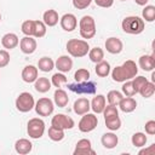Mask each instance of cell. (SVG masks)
Masks as SVG:
<instances>
[{"label":"cell","instance_id":"obj_32","mask_svg":"<svg viewBox=\"0 0 155 155\" xmlns=\"http://www.w3.org/2000/svg\"><path fill=\"white\" fill-rule=\"evenodd\" d=\"M143 98H150V97H153V94L155 93V82H153V81H147L143 86H142V88L139 90V92H138Z\"/></svg>","mask_w":155,"mask_h":155},{"label":"cell","instance_id":"obj_45","mask_svg":"<svg viewBox=\"0 0 155 155\" xmlns=\"http://www.w3.org/2000/svg\"><path fill=\"white\" fill-rule=\"evenodd\" d=\"M145 133L149 134V136H154L155 134V121L154 120H149L145 122Z\"/></svg>","mask_w":155,"mask_h":155},{"label":"cell","instance_id":"obj_47","mask_svg":"<svg viewBox=\"0 0 155 155\" xmlns=\"http://www.w3.org/2000/svg\"><path fill=\"white\" fill-rule=\"evenodd\" d=\"M139 155H155V144H151L149 148H145V149H142L138 151Z\"/></svg>","mask_w":155,"mask_h":155},{"label":"cell","instance_id":"obj_13","mask_svg":"<svg viewBox=\"0 0 155 155\" xmlns=\"http://www.w3.org/2000/svg\"><path fill=\"white\" fill-rule=\"evenodd\" d=\"M36 40L33 36H24L19 41V48L24 54H31L36 51Z\"/></svg>","mask_w":155,"mask_h":155},{"label":"cell","instance_id":"obj_4","mask_svg":"<svg viewBox=\"0 0 155 155\" xmlns=\"http://www.w3.org/2000/svg\"><path fill=\"white\" fill-rule=\"evenodd\" d=\"M79 31L82 39H92L96 35V21L92 16H82L79 22Z\"/></svg>","mask_w":155,"mask_h":155},{"label":"cell","instance_id":"obj_44","mask_svg":"<svg viewBox=\"0 0 155 155\" xmlns=\"http://www.w3.org/2000/svg\"><path fill=\"white\" fill-rule=\"evenodd\" d=\"M92 0H73V6L78 10H85L91 5Z\"/></svg>","mask_w":155,"mask_h":155},{"label":"cell","instance_id":"obj_39","mask_svg":"<svg viewBox=\"0 0 155 155\" xmlns=\"http://www.w3.org/2000/svg\"><path fill=\"white\" fill-rule=\"evenodd\" d=\"M90 76H91L90 71H88L87 69H85V68H80V69H78V70L74 73V79H75L76 82L87 81V80H90Z\"/></svg>","mask_w":155,"mask_h":155},{"label":"cell","instance_id":"obj_34","mask_svg":"<svg viewBox=\"0 0 155 155\" xmlns=\"http://www.w3.org/2000/svg\"><path fill=\"white\" fill-rule=\"evenodd\" d=\"M142 18L145 22H154L155 21V6L154 5H145L142 11Z\"/></svg>","mask_w":155,"mask_h":155},{"label":"cell","instance_id":"obj_43","mask_svg":"<svg viewBox=\"0 0 155 155\" xmlns=\"http://www.w3.org/2000/svg\"><path fill=\"white\" fill-rule=\"evenodd\" d=\"M10 63V53L7 50H0V68H5Z\"/></svg>","mask_w":155,"mask_h":155},{"label":"cell","instance_id":"obj_19","mask_svg":"<svg viewBox=\"0 0 155 155\" xmlns=\"http://www.w3.org/2000/svg\"><path fill=\"white\" fill-rule=\"evenodd\" d=\"M139 67L145 71H153L155 68V54H143L138 59Z\"/></svg>","mask_w":155,"mask_h":155},{"label":"cell","instance_id":"obj_18","mask_svg":"<svg viewBox=\"0 0 155 155\" xmlns=\"http://www.w3.org/2000/svg\"><path fill=\"white\" fill-rule=\"evenodd\" d=\"M91 104V110L94 113V114H102L105 105H107V99H105V96L103 94H97L92 98V101L90 102Z\"/></svg>","mask_w":155,"mask_h":155},{"label":"cell","instance_id":"obj_9","mask_svg":"<svg viewBox=\"0 0 155 155\" xmlns=\"http://www.w3.org/2000/svg\"><path fill=\"white\" fill-rule=\"evenodd\" d=\"M34 109L39 116H50L54 110V103L52 99L47 97H42L38 102H35Z\"/></svg>","mask_w":155,"mask_h":155},{"label":"cell","instance_id":"obj_33","mask_svg":"<svg viewBox=\"0 0 155 155\" xmlns=\"http://www.w3.org/2000/svg\"><path fill=\"white\" fill-rule=\"evenodd\" d=\"M104 122H105L107 128H109L110 131H117L121 127V119L119 117V115L105 117L104 119Z\"/></svg>","mask_w":155,"mask_h":155},{"label":"cell","instance_id":"obj_51","mask_svg":"<svg viewBox=\"0 0 155 155\" xmlns=\"http://www.w3.org/2000/svg\"><path fill=\"white\" fill-rule=\"evenodd\" d=\"M120 1H126V0H120Z\"/></svg>","mask_w":155,"mask_h":155},{"label":"cell","instance_id":"obj_40","mask_svg":"<svg viewBox=\"0 0 155 155\" xmlns=\"http://www.w3.org/2000/svg\"><path fill=\"white\" fill-rule=\"evenodd\" d=\"M121 90H122V94L126 96V97H133L134 94H137L136 91H134V88H133V85H132V81L131 80L125 81L122 84Z\"/></svg>","mask_w":155,"mask_h":155},{"label":"cell","instance_id":"obj_29","mask_svg":"<svg viewBox=\"0 0 155 155\" xmlns=\"http://www.w3.org/2000/svg\"><path fill=\"white\" fill-rule=\"evenodd\" d=\"M47 133H48V138H50L51 140H53V142H61V140H63L64 137H65V134H64V130L58 128V127L52 126V125L50 126Z\"/></svg>","mask_w":155,"mask_h":155},{"label":"cell","instance_id":"obj_26","mask_svg":"<svg viewBox=\"0 0 155 155\" xmlns=\"http://www.w3.org/2000/svg\"><path fill=\"white\" fill-rule=\"evenodd\" d=\"M51 80H48L47 78H38L35 81H34V88L36 90V92L39 93H46L51 90Z\"/></svg>","mask_w":155,"mask_h":155},{"label":"cell","instance_id":"obj_38","mask_svg":"<svg viewBox=\"0 0 155 155\" xmlns=\"http://www.w3.org/2000/svg\"><path fill=\"white\" fill-rule=\"evenodd\" d=\"M21 30L25 36H33L34 38V19H27L22 23Z\"/></svg>","mask_w":155,"mask_h":155},{"label":"cell","instance_id":"obj_14","mask_svg":"<svg viewBox=\"0 0 155 155\" xmlns=\"http://www.w3.org/2000/svg\"><path fill=\"white\" fill-rule=\"evenodd\" d=\"M104 46H105L107 51H108L109 53H111V54H119V53L124 50V44H122V41H121L119 38H114V36L108 38V39L105 40Z\"/></svg>","mask_w":155,"mask_h":155},{"label":"cell","instance_id":"obj_30","mask_svg":"<svg viewBox=\"0 0 155 155\" xmlns=\"http://www.w3.org/2000/svg\"><path fill=\"white\" fill-rule=\"evenodd\" d=\"M47 31V27L42 21L39 19H34V38L35 39H40L44 38L46 35Z\"/></svg>","mask_w":155,"mask_h":155},{"label":"cell","instance_id":"obj_8","mask_svg":"<svg viewBox=\"0 0 155 155\" xmlns=\"http://www.w3.org/2000/svg\"><path fill=\"white\" fill-rule=\"evenodd\" d=\"M81 116L82 117L80 119V121L78 124V128L80 130V132H82V133L92 132L98 125V117L96 116V114L94 113H86Z\"/></svg>","mask_w":155,"mask_h":155},{"label":"cell","instance_id":"obj_31","mask_svg":"<svg viewBox=\"0 0 155 155\" xmlns=\"http://www.w3.org/2000/svg\"><path fill=\"white\" fill-rule=\"evenodd\" d=\"M87 54H88L90 61L93 62V63H98V62L104 59V51L101 47H98V46H96L93 48H90Z\"/></svg>","mask_w":155,"mask_h":155},{"label":"cell","instance_id":"obj_37","mask_svg":"<svg viewBox=\"0 0 155 155\" xmlns=\"http://www.w3.org/2000/svg\"><path fill=\"white\" fill-rule=\"evenodd\" d=\"M51 84H52L54 87L59 88V87H62L63 85L67 84V76L64 75V73L58 71V73H56V74L52 75V78H51Z\"/></svg>","mask_w":155,"mask_h":155},{"label":"cell","instance_id":"obj_11","mask_svg":"<svg viewBox=\"0 0 155 155\" xmlns=\"http://www.w3.org/2000/svg\"><path fill=\"white\" fill-rule=\"evenodd\" d=\"M59 24H61V27H62V29L64 31L70 33V31L76 29V27H78V18L73 13H64L59 18Z\"/></svg>","mask_w":155,"mask_h":155},{"label":"cell","instance_id":"obj_16","mask_svg":"<svg viewBox=\"0 0 155 155\" xmlns=\"http://www.w3.org/2000/svg\"><path fill=\"white\" fill-rule=\"evenodd\" d=\"M90 109H91V104L86 97H80L74 102L73 110L76 115H84V114L88 113Z\"/></svg>","mask_w":155,"mask_h":155},{"label":"cell","instance_id":"obj_2","mask_svg":"<svg viewBox=\"0 0 155 155\" xmlns=\"http://www.w3.org/2000/svg\"><path fill=\"white\" fill-rule=\"evenodd\" d=\"M121 28L127 34L138 35V34L143 33V30L145 28V22L143 21V18H140L138 16H127L122 19Z\"/></svg>","mask_w":155,"mask_h":155},{"label":"cell","instance_id":"obj_49","mask_svg":"<svg viewBox=\"0 0 155 155\" xmlns=\"http://www.w3.org/2000/svg\"><path fill=\"white\" fill-rule=\"evenodd\" d=\"M151 81H153V82L155 81V73H154V71L151 73Z\"/></svg>","mask_w":155,"mask_h":155},{"label":"cell","instance_id":"obj_46","mask_svg":"<svg viewBox=\"0 0 155 155\" xmlns=\"http://www.w3.org/2000/svg\"><path fill=\"white\" fill-rule=\"evenodd\" d=\"M94 4L103 8H109L114 5V0H93Z\"/></svg>","mask_w":155,"mask_h":155},{"label":"cell","instance_id":"obj_6","mask_svg":"<svg viewBox=\"0 0 155 155\" xmlns=\"http://www.w3.org/2000/svg\"><path fill=\"white\" fill-rule=\"evenodd\" d=\"M15 105H16V109L18 111H21V113H28L31 109H34L35 99H34V97H33L31 93H29V92H22L16 98Z\"/></svg>","mask_w":155,"mask_h":155},{"label":"cell","instance_id":"obj_22","mask_svg":"<svg viewBox=\"0 0 155 155\" xmlns=\"http://www.w3.org/2000/svg\"><path fill=\"white\" fill-rule=\"evenodd\" d=\"M42 22L46 24V27H54L59 22V16L56 10H46L42 15Z\"/></svg>","mask_w":155,"mask_h":155},{"label":"cell","instance_id":"obj_21","mask_svg":"<svg viewBox=\"0 0 155 155\" xmlns=\"http://www.w3.org/2000/svg\"><path fill=\"white\" fill-rule=\"evenodd\" d=\"M31 149H33V144L27 138H21L18 140H16V143H15V150L19 155L29 154L31 151Z\"/></svg>","mask_w":155,"mask_h":155},{"label":"cell","instance_id":"obj_20","mask_svg":"<svg viewBox=\"0 0 155 155\" xmlns=\"http://www.w3.org/2000/svg\"><path fill=\"white\" fill-rule=\"evenodd\" d=\"M19 44V39L15 33H6L1 38V45L5 50H12L17 47Z\"/></svg>","mask_w":155,"mask_h":155},{"label":"cell","instance_id":"obj_42","mask_svg":"<svg viewBox=\"0 0 155 155\" xmlns=\"http://www.w3.org/2000/svg\"><path fill=\"white\" fill-rule=\"evenodd\" d=\"M102 114L104 115V119H105V117H109V116L119 115V110H117L116 105L108 104V105H105V108H104V110H103V113H102Z\"/></svg>","mask_w":155,"mask_h":155},{"label":"cell","instance_id":"obj_23","mask_svg":"<svg viewBox=\"0 0 155 155\" xmlns=\"http://www.w3.org/2000/svg\"><path fill=\"white\" fill-rule=\"evenodd\" d=\"M68 102H69V97H68V93L63 90V88H57L53 93V103L58 107V108H64L68 105Z\"/></svg>","mask_w":155,"mask_h":155},{"label":"cell","instance_id":"obj_50","mask_svg":"<svg viewBox=\"0 0 155 155\" xmlns=\"http://www.w3.org/2000/svg\"><path fill=\"white\" fill-rule=\"evenodd\" d=\"M0 22H1V13H0Z\"/></svg>","mask_w":155,"mask_h":155},{"label":"cell","instance_id":"obj_3","mask_svg":"<svg viewBox=\"0 0 155 155\" xmlns=\"http://www.w3.org/2000/svg\"><path fill=\"white\" fill-rule=\"evenodd\" d=\"M65 47H67L68 53L74 58L85 57V56H87V53L90 51V45H88L87 40H81V39L68 40Z\"/></svg>","mask_w":155,"mask_h":155},{"label":"cell","instance_id":"obj_12","mask_svg":"<svg viewBox=\"0 0 155 155\" xmlns=\"http://www.w3.org/2000/svg\"><path fill=\"white\" fill-rule=\"evenodd\" d=\"M73 154H74V155H87V154L94 155L96 151L92 149V143H91V140L87 139V138H82V139L78 140Z\"/></svg>","mask_w":155,"mask_h":155},{"label":"cell","instance_id":"obj_5","mask_svg":"<svg viewBox=\"0 0 155 155\" xmlns=\"http://www.w3.org/2000/svg\"><path fill=\"white\" fill-rule=\"evenodd\" d=\"M27 133L33 139H39L45 133V121L40 117H33L27 124Z\"/></svg>","mask_w":155,"mask_h":155},{"label":"cell","instance_id":"obj_48","mask_svg":"<svg viewBox=\"0 0 155 155\" xmlns=\"http://www.w3.org/2000/svg\"><path fill=\"white\" fill-rule=\"evenodd\" d=\"M134 2L137 5H139V6H145L149 2V0H134Z\"/></svg>","mask_w":155,"mask_h":155},{"label":"cell","instance_id":"obj_24","mask_svg":"<svg viewBox=\"0 0 155 155\" xmlns=\"http://www.w3.org/2000/svg\"><path fill=\"white\" fill-rule=\"evenodd\" d=\"M117 107L120 108V110L122 111V113H132L133 110H136V108H137V101L133 98V97H124L120 102H119V104H117Z\"/></svg>","mask_w":155,"mask_h":155},{"label":"cell","instance_id":"obj_7","mask_svg":"<svg viewBox=\"0 0 155 155\" xmlns=\"http://www.w3.org/2000/svg\"><path fill=\"white\" fill-rule=\"evenodd\" d=\"M71 92L78 93V94H94L97 90V85L93 81H81V82H75V84H68L67 86Z\"/></svg>","mask_w":155,"mask_h":155},{"label":"cell","instance_id":"obj_10","mask_svg":"<svg viewBox=\"0 0 155 155\" xmlns=\"http://www.w3.org/2000/svg\"><path fill=\"white\" fill-rule=\"evenodd\" d=\"M51 125L65 131V130H71L75 126V121L65 114H56L51 120Z\"/></svg>","mask_w":155,"mask_h":155},{"label":"cell","instance_id":"obj_15","mask_svg":"<svg viewBox=\"0 0 155 155\" xmlns=\"http://www.w3.org/2000/svg\"><path fill=\"white\" fill-rule=\"evenodd\" d=\"M22 80L27 84H33L38 78H39V70H38V67L35 65H25L22 70Z\"/></svg>","mask_w":155,"mask_h":155},{"label":"cell","instance_id":"obj_25","mask_svg":"<svg viewBox=\"0 0 155 155\" xmlns=\"http://www.w3.org/2000/svg\"><path fill=\"white\" fill-rule=\"evenodd\" d=\"M101 143H102V145H103L105 149H114V148L117 145V143H119V138H117V136H116L115 133H113V132H107V133H104V134L102 136Z\"/></svg>","mask_w":155,"mask_h":155},{"label":"cell","instance_id":"obj_36","mask_svg":"<svg viewBox=\"0 0 155 155\" xmlns=\"http://www.w3.org/2000/svg\"><path fill=\"white\" fill-rule=\"evenodd\" d=\"M122 98H124L122 92H120V91H117V90H111V91L108 92L105 99L108 101L109 104H111V105H117L119 102H120Z\"/></svg>","mask_w":155,"mask_h":155},{"label":"cell","instance_id":"obj_17","mask_svg":"<svg viewBox=\"0 0 155 155\" xmlns=\"http://www.w3.org/2000/svg\"><path fill=\"white\" fill-rule=\"evenodd\" d=\"M54 67L61 73H68L73 68V59L69 56L63 54V56H61V57L57 58V61L54 62Z\"/></svg>","mask_w":155,"mask_h":155},{"label":"cell","instance_id":"obj_28","mask_svg":"<svg viewBox=\"0 0 155 155\" xmlns=\"http://www.w3.org/2000/svg\"><path fill=\"white\" fill-rule=\"evenodd\" d=\"M96 74L99 76V78H107L109 74H110V64L109 62L107 61H101L98 63H96Z\"/></svg>","mask_w":155,"mask_h":155},{"label":"cell","instance_id":"obj_1","mask_svg":"<svg viewBox=\"0 0 155 155\" xmlns=\"http://www.w3.org/2000/svg\"><path fill=\"white\" fill-rule=\"evenodd\" d=\"M110 73L115 82H125L127 80H132L138 74V67L134 61L127 59L122 65L115 67Z\"/></svg>","mask_w":155,"mask_h":155},{"label":"cell","instance_id":"obj_27","mask_svg":"<svg viewBox=\"0 0 155 155\" xmlns=\"http://www.w3.org/2000/svg\"><path fill=\"white\" fill-rule=\"evenodd\" d=\"M54 68V61L51 57H41L38 62V69L44 71V73H48Z\"/></svg>","mask_w":155,"mask_h":155},{"label":"cell","instance_id":"obj_41","mask_svg":"<svg viewBox=\"0 0 155 155\" xmlns=\"http://www.w3.org/2000/svg\"><path fill=\"white\" fill-rule=\"evenodd\" d=\"M132 85H133V88H134V91H136V93H138L139 92V90L142 88V86L148 81V79L145 78V76H142V75H139V76H134L132 80Z\"/></svg>","mask_w":155,"mask_h":155},{"label":"cell","instance_id":"obj_35","mask_svg":"<svg viewBox=\"0 0 155 155\" xmlns=\"http://www.w3.org/2000/svg\"><path fill=\"white\" fill-rule=\"evenodd\" d=\"M148 138L145 136V133L143 132H136L133 133L132 138H131V142H132V145H134L136 148H143L147 143Z\"/></svg>","mask_w":155,"mask_h":155}]
</instances>
